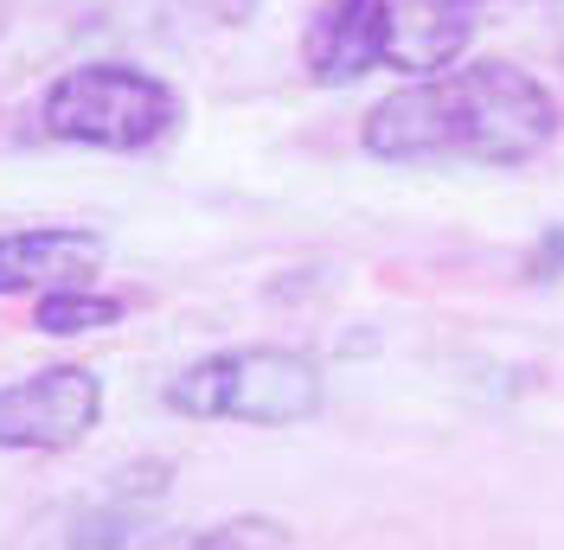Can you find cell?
I'll return each instance as SVG.
<instances>
[{
    "mask_svg": "<svg viewBox=\"0 0 564 550\" xmlns=\"http://www.w3.org/2000/svg\"><path fill=\"white\" fill-rule=\"evenodd\" d=\"M558 135V103L552 90L520 65H456L398 84L391 97L366 116V154L391 167H423V161H475V167H520L545 154Z\"/></svg>",
    "mask_w": 564,
    "mask_h": 550,
    "instance_id": "6da1fadb",
    "label": "cell"
},
{
    "mask_svg": "<svg viewBox=\"0 0 564 550\" xmlns=\"http://www.w3.org/2000/svg\"><path fill=\"white\" fill-rule=\"evenodd\" d=\"M39 129L65 147L141 154V147H154L180 129V97L154 70L97 58V65H70L52 77V90L39 103Z\"/></svg>",
    "mask_w": 564,
    "mask_h": 550,
    "instance_id": "7a4b0ae2",
    "label": "cell"
},
{
    "mask_svg": "<svg viewBox=\"0 0 564 550\" xmlns=\"http://www.w3.org/2000/svg\"><path fill=\"white\" fill-rule=\"evenodd\" d=\"M161 404L193 422H250V429H289L321 410V372L315 359L289 345H231L186 365Z\"/></svg>",
    "mask_w": 564,
    "mask_h": 550,
    "instance_id": "3957f363",
    "label": "cell"
},
{
    "mask_svg": "<svg viewBox=\"0 0 564 550\" xmlns=\"http://www.w3.org/2000/svg\"><path fill=\"white\" fill-rule=\"evenodd\" d=\"M104 422V378L90 365H45L0 391V448L58 454Z\"/></svg>",
    "mask_w": 564,
    "mask_h": 550,
    "instance_id": "277c9868",
    "label": "cell"
},
{
    "mask_svg": "<svg viewBox=\"0 0 564 550\" xmlns=\"http://www.w3.org/2000/svg\"><path fill=\"white\" fill-rule=\"evenodd\" d=\"M109 243L90 224H33V231H0V295H52L84 288L104 270Z\"/></svg>",
    "mask_w": 564,
    "mask_h": 550,
    "instance_id": "5b68a950",
    "label": "cell"
},
{
    "mask_svg": "<svg viewBox=\"0 0 564 550\" xmlns=\"http://www.w3.org/2000/svg\"><path fill=\"white\" fill-rule=\"evenodd\" d=\"M391 52V0H321L308 38H302V65L315 84L340 90L359 84L372 65H386Z\"/></svg>",
    "mask_w": 564,
    "mask_h": 550,
    "instance_id": "8992f818",
    "label": "cell"
},
{
    "mask_svg": "<svg viewBox=\"0 0 564 550\" xmlns=\"http://www.w3.org/2000/svg\"><path fill=\"white\" fill-rule=\"evenodd\" d=\"M468 13L462 7H443V0H423L411 13H398L391 7V52L386 65L398 70H417V77H436V70L456 65V52L468 45Z\"/></svg>",
    "mask_w": 564,
    "mask_h": 550,
    "instance_id": "52a82bcc",
    "label": "cell"
},
{
    "mask_svg": "<svg viewBox=\"0 0 564 550\" xmlns=\"http://www.w3.org/2000/svg\"><path fill=\"white\" fill-rule=\"evenodd\" d=\"M122 320V295H104V288H52L33 301V327L52 333V340H77V333H104Z\"/></svg>",
    "mask_w": 564,
    "mask_h": 550,
    "instance_id": "ba28073f",
    "label": "cell"
},
{
    "mask_svg": "<svg viewBox=\"0 0 564 550\" xmlns=\"http://www.w3.org/2000/svg\"><path fill=\"white\" fill-rule=\"evenodd\" d=\"M161 550H289V525L245 513V518H225V525H206V531H186V538H167Z\"/></svg>",
    "mask_w": 564,
    "mask_h": 550,
    "instance_id": "9c48e42d",
    "label": "cell"
},
{
    "mask_svg": "<svg viewBox=\"0 0 564 550\" xmlns=\"http://www.w3.org/2000/svg\"><path fill=\"white\" fill-rule=\"evenodd\" d=\"M443 7H462V13H468V7H481V0H443Z\"/></svg>",
    "mask_w": 564,
    "mask_h": 550,
    "instance_id": "30bf717a",
    "label": "cell"
}]
</instances>
